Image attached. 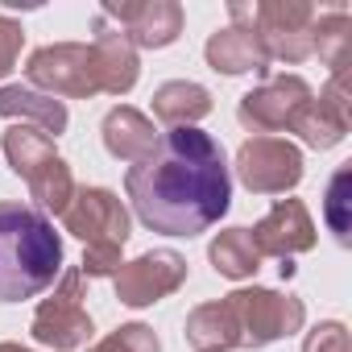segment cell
I'll use <instances>...</instances> for the list:
<instances>
[{
    "label": "cell",
    "instance_id": "cell-25",
    "mask_svg": "<svg viewBox=\"0 0 352 352\" xmlns=\"http://www.w3.org/2000/svg\"><path fill=\"white\" fill-rule=\"evenodd\" d=\"M302 352H352V344H348V327H344L340 319H323L319 327L307 331Z\"/></svg>",
    "mask_w": 352,
    "mask_h": 352
},
{
    "label": "cell",
    "instance_id": "cell-8",
    "mask_svg": "<svg viewBox=\"0 0 352 352\" xmlns=\"http://www.w3.org/2000/svg\"><path fill=\"white\" fill-rule=\"evenodd\" d=\"M116 298L124 307H153L187 282V257L174 249H153L116 270Z\"/></svg>",
    "mask_w": 352,
    "mask_h": 352
},
{
    "label": "cell",
    "instance_id": "cell-4",
    "mask_svg": "<svg viewBox=\"0 0 352 352\" xmlns=\"http://www.w3.org/2000/svg\"><path fill=\"white\" fill-rule=\"evenodd\" d=\"M91 331H96V323H91V315L83 307V274H79V265L63 270L54 294L38 302L30 336L50 352H75V348H83L91 340Z\"/></svg>",
    "mask_w": 352,
    "mask_h": 352
},
{
    "label": "cell",
    "instance_id": "cell-27",
    "mask_svg": "<svg viewBox=\"0 0 352 352\" xmlns=\"http://www.w3.org/2000/svg\"><path fill=\"white\" fill-rule=\"evenodd\" d=\"M0 352H34V348H25V344H13V340H5V344H0Z\"/></svg>",
    "mask_w": 352,
    "mask_h": 352
},
{
    "label": "cell",
    "instance_id": "cell-18",
    "mask_svg": "<svg viewBox=\"0 0 352 352\" xmlns=\"http://www.w3.org/2000/svg\"><path fill=\"white\" fill-rule=\"evenodd\" d=\"M187 344L195 352H232L241 348V331H236V319L228 311V302H204L187 315Z\"/></svg>",
    "mask_w": 352,
    "mask_h": 352
},
{
    "label": "cell",
    "instance_id": "cell-1",
    "mask_svg": "<svg viewBox=\"0 0 352 352\" xmlns=\"http://www.w3.org/2000/svg\"><path fill=\"white\" fill-rule=\"evenodd\" d=\"M124 195L137 220L162 236H204L232 204L224 145L204 129H170L153 153L124 174Z\"/></svg>",
    "mask_w": 352,
    "mask_h": 352
},
{
    "label": "cell",
    "instance_id": "cell-9",
    "mask_svg": "<svg viewBox=\"0 0 352 352\" xmlns=\"http://www.w3.org/2000/svg\"><path fill=\"white\" fill-rule=\"evenodd\" d=\"M58 220H63V232L79 236L83 245H124L129 241V212L108 187H75Z\"/></svg>",
    "mask_w": 352,
    "mask_h": 352
},
{
    "label": "cell",
    "instance_id": "cell-19",
    "mask_svg": "<svg viewBox=\"0 0 352 352\" xmlns=\"http://www.w3.org/2000/svg\"><path fill=\"white\" fill-rule=\"evenodd\" d=\"M208 261L220 278H232V282H245L261 270V253L249 236V228H224L216 232V241L208 245Z\"/></svg>",
    "mask_w": 352,
    "mask_h": 352
},
{
    "label": "cell",
    "instance_id": "cell-11",
    "mask_svg": "<svg viewBox=\"0 0 352 352\" xmlns=\"http://www.w3.org/2000/svg\"><path fill=\"white\" fill-rule=\"evenodd\" d=\"M348 120H352V87H348V71H344V75H331V83L302 104L290 133H298L302 145H311V149H336L348 137Z\"/></svg>",
    "mask_w": 352,
    "mask_h": 352
},
{
    "label": "cell",
    "instance_id": "cell-14",
    "mask_svg": "<svg viewBox=\"0 0 352 352\" xmlns=\"http://www.w3.org/2000/svg\"><path fill=\"white\" fill-rule=\"evenodd\" d=\"M204 58L216 75H270V54L261 46V38L253 30H241V25H228V30H216L204 46Z\"/></svg>",
    "mask_w": 352,
    "mask_h": 352
},
{
    "label": "cell",
    "instance_id": "cell-24",
    "mask_svg": "<svg viewBox=\"0 0 352 352\" xmlns=\"http://www.w3.org/2000/svg\"><path fill=\"white\" fill-rule=\"evenodd\" d=\"M120 253H124V245H87L79 274L83 278H116V270L124 265Z\"/></svg>",
    "mask_w": 352,
    "mask_h": 352
},
{
    "label": "cell",
    "instance_id": "cell-16",
    "mask_svg": "<svg viewBox=\"0 0 352 352\" xmlns=\"http://www.w3.org/2000/svg\"><path fill=\"white\" fill-rule=\"evenodd\" d=\"M0 116L5 120H17V124H30V129H38V133H67V124H71V112H67V104L63 100H54V96H46V91H34V87H21V83H13V87H0Z\"/></svg>",
    "mask_w": 352,
    "mask_h": 352
},
{
    "label": "cell",
    "instance_id": "cell-26",
    "mask_svg": "<svg viewBox=\"0 0 352 352\" xmlns=\"http://www.w3.org/2000/svg\"><path fill=\"white\" fill-rule=\"evenodd\" d=\"M21 46H25V30H21V21H13L9 13H0V79H5V75L17 67Z\"/></svg>",
    "mask_w": 352,
    "mask_h": 352
},
{
    "label": "cell",
    "instance_id": "cell-23",
    "mask_svg": "<svg viewBox=\"0 0 352 352\" xmlns=\"http://www.w3.org/2000/svg\"><path fill=\"white\" fill-rule=\"evenodd\" d=\"M87 352H162V340L149 323H120L112 336H104Z\"/></svg>",
    "mask_w": 352,
    "mask_h": 352
},
{
    "label": "cell",
    "instance_id": "cell-3",
    "mask_svg": "<svg viewBox=\"0 0 352 352\" xmlns=\"http://www.w3.org/2000/svg\"><path fill=\"white\" fill-rule=\"evenodd\" d=\"M228 311L236 319V331H241V348H265L274 340H286L302 327L307 319V307L302 298L294 294H282V290H265V286H241L232 290L228 298Z\"/></svg>",
    "mask_w": 352,
    "mask_h": 352
},
{
    "label": "cell",
    "instance_id": "cell-15",
    "mask_svg": "<svg viewBox=\"0 0 352 352\" xmlns=\"http://www.w3.org/2000/svg\"><path fill=\"white\" fill-rule=\"evenodd\" d=\"M100 137H104V149H108L116 162H129V166L145 162V157L153 153V145H157L153 120H149L141 108H129V104H120V108H112V112L104 116Z\"/></svg>",
    "mask_w": 352,
    "mask_h": 352
},
{
    "label": "cell",
    "instance_id": "cell-22",
    "mask_svg": "<svg viewBox=\"0 0 352 352\" xmlns=\"http://www.w3.org/2000/svg\"><path fill=\"white\" fill-rule=\"evenodd\" d=\"M352 162H344L336 174H331V183H327V191H323V220H327V228H331V236L340 241V245H352V236H348V228H352V220H348V204H352Z\"/></svg>",
    "mask_w": 352,
    "mask_h": 352
},
{
    "label": "cell",
    "instance_id": "cell-5",
    "mask_svg": "<svg viewBox=\"0 0 352 352\" xmlns=\"http://www.w3.org/2000/svg\"><path fill=\"white\" fill-rule=\"evenodd\" d=\"M25 79L34 91H46L54 100H91L100 96V71L96 54L83 42H54L30 54Z\"/></svg>",
    "mask_w": 352,
    "mask_h": 352
},
{
    "label": "cell",
    "instance_id": "cell-17",
    "mask_svg": "<svg viewBox=\"0 0 352 352\" xmlns=\"http://www.w3.org/2000/svg\"><path fill=\"white\" fill-rule=\"evenodd\" d=\"M212 112V91L191 79H170L153 91V120L166 129H195Z\"/></svg>",
    "mask_w": 352,
    "mask_h": 352
},
{
    "label": "cell",
    "instance_id": "cell-20",
    "mask_svg": "<svg viewBox=\"0 0 352 352\" xmlns=\"http://www.w3.org/2000/svg\"><path fill=\"white\" fill-rule=\"evenodd\" d=\"M311 46H315L319 63L331 75H344L348 58H352V17L344 9L315 13V21H311Z\"/></svg>",
    "mask_w": 352,
    "mask_h": 352
},
{
    "label": "cell",
    "instance_id": "cell-6",
    "mask_svg": "<svg viewBox=\"0 0 352 352\" xmlns=\"http://www.w3.org/2000/svg\"><path fill=\"white\" fill-rule=\"evenodd\" d=\"M236 179L253 195H286L302 183V149L286 137H249L236 149Z\"/></svg>",
    "mask_w": 352,
    "mask_h": 352
},
{
    "label": "cell",
    "instance_id": "cell-12",
    "mask_svg": "<svg viewBox=\"0 0 352 352\" xmlns=\"http://www.w3.org/2000/svg\"><path fill=\"white\" fill-rule=\"evenodd\" d=\"M249 236H253L261 261H265V257L290 261L294 253L315 249V220H311V212H307L302 199H278V204L249 228Z\"/></svg>",
    "mask_w": 352,
    "mask_h": 352
},
{
    "label": "cell",
    "instance_id": "cell-21",
    "mask_svg": "<svg viewBox=\"0 0 352 352\" xmlns=\"http://www.w3.org/2000/svg\"><path fill=\"white\" fill-rule=\"evenodd\" d=\"M5 157H9V166H13L17 179H25V187L38 179L50 162H58L54 141H50L46 133L30 129V124H13V129L5 133Z\"/></svg>",
    "mask_w": 352,
    "mask_h": 352
},
{
    "label": "cell",
    "instance_id": "cell-2",
    "mask_svg": "<svg viewBox=\"0 0 352 352\" xmlns=\"http://www.w3.org/2000/svg\"><path fill=\"white\" fill-rule=\"evenodd\" d=\"M63 236L30 204H0V302H25L63 274Z\"/></svg>",
    "mask_w": 352,
    "mask_h": 352
},
{
    "label": "cell",
    "instance_id": "cell-7",
    "mask_svg": "<svg viewBox=\"0 0 352 352\" xmlns=\"http://www.w3.org/2000/svg\"><path fill=\"white\" fill-rule=\"evenodd\" d=\"M311 83L302 75H278V79H265L261 87L245 91L241 104H236V120L253 133V137H274L282 129L294 124V116L302 112V104L311 100Z\"/></svg>",
    "mask_w": 352,
    "mask_h": 352
},
{
    "label": "cell",
    "instance_id": "cell-10",
    "mask_svg": "<svg viewBox=\"0 0 352 352\" xmlns=\"http://www.w3.org/2000/svg\"><path fill=\"white\" fill-rule=\"evenodd\" d=\"M104 21L120 25L133 50H166L183 34V5L179 0H129V5H104Z\"/></svg>",
    "mask_w": 352,
    "mask_h": 352
},
{
    "label": "cell",
    "instance_id": "cell-13",
    "mask_svg": "<svg viewBox=\"0 0 352 352\" xmlns=\"http://www.w3.org/2000/svg\"><path fill=\"white\" fill-rule=\"evenodd\" d=\"M96 38H91V54H96V71H100V91L108 96H129L141 79V58L133 50V42L124 38L120 25L104 21L96 13Z\"/></svg>",
    "mask_w": 352,
    "mask_h": 352
}]
</instances>
